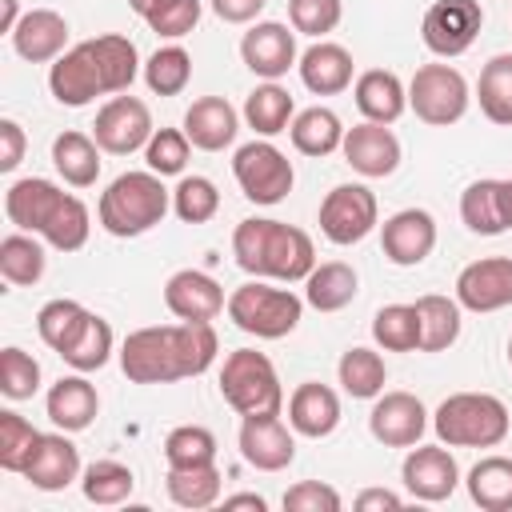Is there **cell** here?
Returning a JSON list of instances; mask_svg holds the SVG:
<instances>
[{
	"mask_svg": "<svg viewBox=\"0 0 512 512\" xmlns=\"http://www.w3.org/2000/svg\"><path fill=\"white\" fill-rule=\"evenodd\" d=\"M64 196H68V192L56 188L52 180H44V176H24V180L8 184V192H4V216H8L20 232H44V224L52 220V212L60 208Z\"/></svg>",
	"mask_w": 512,
	"mask_h": 512,
	"instance_id": "d4e9b609",
	"label": "cell"
},
{
	"mask_svg": "<svg viewBox=\"0 0 512 512\" xmlns=\"http://www.w3.org/2000/svg\"><path fill=\"white\" fill-rule=\"evenodd\" d=\"M164 304L176 320H216L228 300H224V288L220 280H212L208 272L200 268H180L168 276L164 284Z\"/></svg>",
	"mask_w": 512,
	"mask_h": 512,
	"instance_id": "ffe728a7",
	"label": "cell"
},
{
	"mask_svg": "<svg viewBox=\"0 0 512 512\" xmlns=\"http://www.w3.org/2000/svg\"><path fill=\"white\" fill-rule=\"evenodd\" d=\"M460 220L476 236H500L512 228V180H472L460 192Z\"/></svg>",
	"mask_w": 512,
	"mask_h": 512,
	"instance_id": "44dd1931",
	"label": "cell"
},
{
	"mask_svg": "<svg viewBox=\"0 0 512 512\" xmlns=\"http://www.w3.org/2000/svg\"><path fill=\"white\" fill-rule=\"evenodd\" d=\"M240 60L260 80H280L288 68H296V28L280 20H260L240 36Z\"/></svg>",
	"mask_w": 512,
	"mask_h": 512,
	"instance_id": "e0dca14e",
	"label": "cell"
},
{
	"mask_svg": "<svg viewBox=\"0 0 512 512\" xmlns=\"http://www.w3.org/2000/svg\"><path fill=\"white\" fill-rule=\"evenodd\" d=\"M404 500L396 496V492H388V488H364L360 496H356V508L360 512H372V508H400Z\"/></svg>",
	"mask_w": 512,
	"mask_h": 512,
	"instance_id": "6f0895ef",
	"label": "cell"
},
{
	"mask_svg": "<svg viewBox=\"0 0 512 512\" xmlns=\"http://www.w3.org/2000/svg\"><path fill=\"white\" fill-rule=\"evenodd\" d=\"M232 256L248 276L284 280V284L308 280V272L316 268L312 236L304 228H292V224L268 220V216H248L236 224Z\"/></svg>",
	"mask_w": 512,
	"mask_h": 512,
	"instance_id": "3957f363",
	"label": "cell"
},
{
	"mask_svg": "<svg viewBox=\"0 0 512 512\" xmlns=\"http://www.w3.org/2000/svg\"><path fill=\"white\" fill-rule=\"evenodd\" d=\"M416 316H420V352H444L460 340V300L456 296H440L428 292L416 300Z\"/></svg>",
	"mask_w": 512,
	"mask_h": 512,
	"instance_id": "836d02e7",
	"label": "cell"
},
{
	"mask_svg": "<svg viewBox=\"0 0 512 512\" xmlns=\"http://www.w3.org/2000/svg\"><path fill=\"white\" fill-rule=\"evenodd\" d=\"M288 136H292V148L300 156H332L340 144H344V124L332 108H304L292 116L288 124Z\"/></svg>",
	"mask_w": 512,
	"mask_h": 512,
	"instance_id": "d6a6232c",
	"label": "cell"
},
{
	"mask_svg": "<svg viewBox=\"0 0 512 512\" xmlns=\"http://www.w3.org/2000/svg\"><path fill=\"white\" fill-rule=\"evenodd\" d=\"M224 508H256V512H264L268 500L260 492H236V496H224Z\"/></svg>",
	"mask_w": 512,
	"mask_h": 512,
	"instance_id": "680465c9",
	"label": "cell"
},
{
	"mask_svg": "<svg viewBox=\"0 0 512 512\" xmlns=\"http://www.w3.org/2000/svg\"><path fill=\"white\" fill-rule=\"evenodd\" d=\"M100 152L104 148L96 144V136H84L76 128L60 132L52 140V164L64 176V184H72V188H92L96 184V176H100Z\"/></svg>",
	"mask_w": 512,
	"mask_h": 512,
	"instance_id": "4dcf8cb0",
	"label": "cell"
},
{
	"mask_svg": "<svg viewBox=\"0 0 512 512\" xmlns=\"http://www.w3.org/2000/svg\"><path fill=\"white\" fill-rule=\"evenodd\" d=\"M192 80V56L180 44H164L144 60V84L156 96H180Z\"/></svg>",
	"mask_w": 512,
	"mask_h": 512,
	"instance_id": "ee69618b",
	"label": "cell"
},
{
	"mask_svg": "<svg viewBox=\"0 0 512 512\" xmlns=\"http://www.w3.org/2000/svg\"><path fill=\"white\" fill-rule=\"evenodd\" d=\"M88 308L80 304V300H68V296H56V300H48L40 312H36V332H40V340L60 356L76 336H80V328L88 324Z\"/></svg>",
	"mask_w": 512,
	"mask_h": 512,
	"instance_id": "f35d334b",
	"label": "cell"
},
{
	"mask_svg": "<svg viewBox=\"0 0 512 512\" xmlns=\"http://www.w3.org/2000/svg\"><path fill=\"white\" fill-rule=\"evenodd\" d=\"M484 28L480 0H436L420 20V40L432 56H464Z\"/></svg>",
	"mask_w": 512,
	"mask_h": 512,
	"instance_id": "30bf717a",
	"label": "cell"
},
{
	"mask_svg": "<svg viewBox=\"0 0 512 512\" xmlns=\"http://www.w3.org/2000/svg\"><path fill=\"white\" fill-rule=\"evenodd\" d=\"M376 220L380 204L368 184H336L320 204V232L340 248L360 244L376 228Z\"/></svg>",
	"mask_w": 512,
	"mask_h": 512,
	"instance_id": "8fae6325",
	"label": "cell"
},
{
	"mask_svg": "<svg viewBox=\"0 0 512 512\" xmlns=\"http://www.w3.org/2000/svg\"><path fill=\"white\" fill-rule=\"evenodd\" d=\"M508 364H512V340H508Z\"/></svg>",
	"mask_w": 512,
	"mask_h": 512,
	"instance_id": "6125c7cd",
	"label": "cell"
},
{
	"mask_svg": "<svg viewBox=\"0 0 512 512\" xmlns=\"http://www.w3.org/2000/svg\"><path fill=\"white\" fill-rule=\"evenodd\" d=\"M368 432L384 448H412L428 432V408L412 392H380L368 412Z\"/></svg>",
	"mask_w": 512,
	"mask_h": 512,
	"instance_id": "9a60e30c",
	"label": "cell"
},
{
	"mask_svg": "<svg viewBox=\"0 0 512 512\" xmlns=\"http://www.w3.org/2000/svg\"><path fill=\"white\" fill-rule=\"evenodd\" d=\"M220 396L240 416H268V412L284 408V388H280L276 364L256 348H236L224 356Z\"/></svg>",
	"mask_w": 512,
	"mask_h": 512,
	"instance_id": "52a82bcc",
	"label": "cell"
},
{
	"mask_svg": "<svg viewBox=\"0 0 512 512\" xmlns=\"http://www.w3.org/2000/svg\"><path fill=\"white\" fill-rule=\"evenodd\" d=\"M240 132V112L224 96H200L184 112V136L200 152H224Z\"/></svg>",
	"mask_w": 512,
	"mask_h": 512,
	"instance_id": "603a6c76",
	"label": "cell"
},
{
	"mask_svg": "<svg viewBox=\"0 0 512 512\" xmlns=\"http://www.w3.org/2000/svg\"><path fill=\"white\" fill-rule=\"evenodd\" d=\"M88 232H92V216H88V204L80 196H64L60 208L52 212V220L44 224V240L56 248V252H80L88 244Z\"/></svg>",
	"mask_w": 512,
	"mask_h": 512,
	"instance_id": "f6af8a7d",
	"label": "cell"
},
{
	"mask_svg": "<svg viewBox=\"0 0 512 512\" xmlns=\"http://www.w3.org/2000/svg\"><path fill=\"white\" fill-rule=\"evenodd\" d=\"M112 348H116V336H112V324L104 320V316H88V324L80 328V336L60 352V360L68 364V368H76V372H100L104 364H108V356H112Z\"/></svg>",
	"mask_w": 512,
	"mask_h": 512,
	"instance_id": "7bdbcfd3",
	"label": "cell"
},
{
	"mask_svg": "<svg viewBox=\"0 0 512 512\" xmlns=\"http://www.w3.org/2000/svg\"><path fill=\"white\" fill-rule=\"evenodd\" d=\"M144 24L156 32V36H168V40H180L188 36L196 24H200V0H160Z\"/></svg>",
	"mask_w": 512,
	"mask_h": 512,
	"instance_id": "f5cc1de1",
	"label": "cell"
},
{
	"mask_svg": "<svg viewBox=\"0 0 512 512\" xmlns=\"http://www.w3.org/2000/svg\"><path fill=\"white\" fill-rule=\"evenodd\" d=\"M152 112L144 100L136 96H112L100 112H96V124H92V136L104 152L112 156H128V152H140L148 140H152Z\"/></svg>",
	"mask_w": 512,
	"mask_h": 512,
	"instance_id": "7c38bea8",
	"label": "cell"
},
{
	"mask_svg": "<svg viewBox=\"0 0 512 512\" xmlns=\"http://www.w3.org/2000/svg\"><path fill=\"white\" fill-rule=\"evenodd\" d=\"M336 376H340V388L352 396V400H376L384 392V380H388V368H384V356L372 352V348H348L336 364Z\"/></svg>",
	"mask_w": 512,
	"mask_h": 512,
	"instance_id": "74e56055",
	"label": "cell"
},
{
	"mask_svg": "<svg viewBox=\"0 0 512 512\" xmlns=\"http://www.w3.org/2000/svg\"><path fill=\"white\" fill-rule=\"evenodd\" d=\"M172 212L184 224H208L220 212V192L208 176H180V184L172 188Z\"/></svg>",
	"mask_w": 512,
	"mask_h": 512,
	"instance_id": "7dc6e473",
	"label": "cell"
},
{
	"mask_svg": "<svg viewBox=\"0 0 512 512\" xmlns=\"http://www.w3.org/2000/svg\"><path fill=\"white\" fill-rule=\"evenodd\" d=\"M288 424L296 436H308V440L332 436L340 424V396L316 380L296 384V392L288 396Z\"/></svg>",
	"mask_w": 512,
	"mask_h": 512,
	"instance_id": "484cf974",
	"label": "cell"
},
{
	"mask_svg": "<svg viewBox=\"0 0 512 512\" xmlns=\"http://www.w3.org/2000/svg\"><path fill=\"white\" fill-rule=\"evenodd\" d=\"M340 152L352 164V172H360L368 180L392 176L400 168V140H396V132L388 124H376V120H364V124L344 128Z\"/></svg>",
	"mask_w": 512,
	"mask_h": 512,
	"instance_id": "d6986e66",
	"label": "cell"
},
{
	"mask_svg": "<svg viewBox=\"0 0 512 512\" xmlns=\"http://www.w3.org/2000/svg\"><path fill=\"white\" fill-rule=\"evenodd\" d=\"M356 292H360V276L344 260L316 264L304 280V304H312L316 312H340L356 300Z\"/></svg>",
	"mask_w": 512,
	"mask_h": 512,
	"instance_id": "f546056e",
	"label": "cell"
},
{
	"mask_svg": "<svg viewBox=\"0 0 512 512\" xmlns=\"http://www.w3.org/2000/svg\"><path fill=\"white\" fill-rule=\"evenodd\" d=\"M468 100H472L468 80L452 64H424L408 80V108L416 112V120H424L432 128H448V124L464 120Z\"/></svg>",
	"mask_w": 512,
	"mask_h": 512,
	"instance_id": "ba28073f",
	"label": "cell"
},
{
	"mask_svg": "<svg viewBox=\"0 0 512 512\" xmlns=\"http://www.w3.org/2000/svg\"><path fill=\"white\" fill-rule=\"evenodd\" d=\"M344 500L324 480H300L284 492V512H340Z\"/></svg>",
	"mask_w": 512,
	"mask_h": 512,
	"instance_id": "db71d44e",
	"label": "cell"
},
{
	"mask_svg": "<svg viewBox=\"0 0 512 512\" xmlns=\"http://www.w3.org/2000/svg\"><path fill=\"white\" fill-rule=\"evenodd\" d=\"M44 412H48V420H52L56 428H64V432H84V428L96 420V412H100V396H96V388L84 380V372L60 376V380L48 388V396H44Z\"/></svg>",
	"mask_w": 512,
	"mask_h": 512,
	"instance_id": "f1b7e54d",
	"label": "cell"
},
{
	"mask_svg": "<svg viewBox=\"0 0 512 512\" xmlns=\"http://www.w3.org/2000/svg\"><path fill=\"white\" fill-rule=\"evenodd\" d=\"M188 152H192V140L184 136V128H156L152 140L144 144V164L156 176H180L188 164Z\"/></svg>",
	"mask_w": 512,
	"mask_h": 512,
	"instance_id": "681fc988",
	"label": "cell"
},
{
	"mask_svg": "<svg viewBox=\"0 0 512 512\" xmlns=\"http://www.w3.org/2000/svg\"><path fill=\"white\" fill-rule=\"evenodd\" d=\"M44 244L28 232H8L0 240V276L12 284V288H32L40 276H44Z\"/></svg>",
	"mask_w": 512,
	"mask_h": 512,
	"instance_id": "d590c367",
	"label": "cell"
},
{
	"mask_svg": "<svg viewBox=\"0 0 512 512\" xmlns=\"http://www.w3.org/2000/svg\"><path fill=\"white\" fill-rule=\"evenodd\" d=\"M136 488V476L128 464L120 460H92L84 472H80V492L88 504H124Z\"/></svg>",
	"mask_w": 512,
	"mask_h": 512,
	"instance_id": "ab89813d",
	"label": "cell"
},
{
	"mask_svg": "<svg viewBox=\"0 0 512 512\" xmlns=\"http://www.w3.org/2000/svg\"><path fill=\"white\" fill-rule=\"evenodd\" d=\"M296 68H300L304 88L316 92V96H336V92L352 88V52L344 44L316 40L312 48L300 52Z\"/></svg>",
	"mask_w": 512,
	"mask_h": 512,
	"instance_id": "4316f807",
	"label": "cell"
},
{
	"mask_svg": "<svg viewBox=\"0 0 512 512\" xmlns=\"http://www.w3.org/2000/svg\"><path fill=\"white\" fill-rule=\"evenodd\" d=\"M164 488H168L172 504H180V508H212L220 500V468L216 464L168 468Z\"/></svg>",
	"mask_w": 512,
	"mask_h": 512,
	"instance_id": "60d3db41",
	"label": "cell"
},
{
	"mask_svg": "<svg viewBox=\"0 0 512 512\" xmlns=\"http://www.w3.org/2000/svg\"><path fill=\"white\" fill-rule=\"evenodd\" d=\"M164 460H168V468L216 464V436L204 424H180L164 436Z\"/></svg>",
	"mask_w": 512,
	"mask_h": 512,
	"instance_id": "bcb514c9",
	"label": "cell"
},
{
	"mask_svg": "<svg viewBox=\"0 0 512 512\" xmlns=\"http://www.w3.org/2000/svg\"><path fill=\"white\" fill-rule=\"evenodd\" d=\"M156 4H160V0H128V8H132V12L140 16V20H144V16H148V12L156 8Z\"/></svg>",
	"mask_w": 512,
	"mask_h": 512,
	"instance_id": "94428289",
	"label": "cell"
},
{
	"mask_svg": "<svg viewBox=\"0 0 512 512\" xmlns=\"http://www.w3.org/2000/svg\"><path fill=\"white\" fill-rule=\"evenodd\" d=\"M20 16H24V12H20V4H16V0H0V32H8V36H12V28L20 24Z\"/></svg>",
	"mask_w": 512,
	"mask_h": 512,
	"instance_id": "91938a15",
	"label": "cell"
},
{
	"mask_svg": "<svg viewBox=\"0 0 512 512\" xmlns=\"http://www.w3.org/2000/svg\"><path fill=\"white\" fill-rule=\"evenodd\" d=\"M352 100L360 108L364 120H376V124H396L408 108V88L396 72L388 68H368L356 76L352 84Z\"/></svg>",
	"mask_w": 512,
	"mask_h": 512,
	"instance_id": "83f0119b",
	"label": "cell"
},
{
	"mask_svg": "<svg viewBox=\"0 0 512 512\" xmlns=\"http://www.w3.org/2000/svg\"><path fill=\"white\" fill-rule=\"evenodd\" d=\"M232 176L240 184V192L252 200V204H280L288 192H292V160L272 144V140H248L236 148L232 156Z\"/></svg>",
	"mask_w": 512,
	"mask_h": 512,
	"instance_id": "9c48e42d",
	"label": "cell"
},
{
	"mask_svg": "<svg viewBox=\"0 0 512 512\" xmlns=\"http://www.w3.org/2000/svg\"><path fill=\"white\" fill-rule=\"evenodd\" d=\"M136 72H140L136 44L128 36H120V32H104V36L80 40L64 56H56L52 68H48V88H52L56 104L84 108L96 96L128 92Z\"/></svg>",
	"mask_w": 512,
	"mask_h": 512,
	"instance_id": "7a4b0ae2",
	"label": "cell"
},
{
	"mask_svg": "<svg viewBox=\"0 0 512 512\" xmlns=\"http://www.w3.org/2000/svg\"><path fill=\"white\" fill-rule=\"evenodd\" d=\"M508 408L492 392H452L432 412V428L448 448H496L508 436Z\"/></svg>",
	"mask_w": 512,
	"mask_h": 512,
	"instance_id": "5b68a950",
	"label": "cell"
},
{
	"mask_svg": "<svg viewBox=\"0 0 512 512\" xmlns=\"http://www.w3.org/2000/svg\"><path fill=\"white\" fill-rule=\"evenodd\" d=\"M468 496L484 512H512V460L508 456H484L468 468Z\"/></svg>",
	"mask_w": 512,
	"mask_h": 512,
	"instance_id": "e575fe53",
	"label": "cell"
},
{
	"mask_svg": "<svg viewBox=\"0 0 512 512\" xmlns=\"http://www.w3.org/2000/svg\"><path fill=\"white\" fill-rule=\"evenodd\" d=\"M24 480L40 492H64L72 480H80V452L76 444L68 440V432H44L28 468H24Z\"/></svg>",
	"mask_w": 512,
	"mask_h": 512,
	"instance_id": "7402d4cb",
	"label": "cell"
},
{
	"mask_svg": "<svg viewBox=\"0 0 512 512\" xmlns=\"http://www.w3.org/2000/svg\"><path fill=\"white\" fill-rule=\"evenodd\" d=\"M236 448H240L244 464H252L256 472H284L296 460V436H292V424L280 420V412L244 416Z\"/></svg>",
	"mask_w": 512,
	"mask_h": 512,
	"instance_id": "4fadbf2b",
	"label": "cell"
},
{
	"mask_svg": "<svg viewBox=\"0 0 512 512\" xmlns=\"http://www.w3.org/2000/svg\"><path fill=\"white\" fill-rule=\"evenodd\" d=\"M380 248L396 268H416L436 248V220L424 208H400L380 224Z\"/></svg>",
	"mask_w": 512,
	"mask_h": 512,
	"instance_id": "ac0fdd59",
	"label": "cell"
},
{
	"mask_svg": "<svg viewBox=\"0 0 512 512\" xmlns=\"http://www.w3.org/2000/svg\"><path fill=\"white\" fill-rule=\"evenodd\" d=\"M344 16L340 0H288V20L300 36H328Z\"/></svg>",
	"mask_w": 512,
	"mask_h": 512,
	"instance_id": "816d5d0a",
	"label": "cell"
},
{
	"mask_svg": "<svg viewBox=\"0 0 512 512\" xmlns=\"http://www.w3.org/2000/svg\"><path fill=\"white\" fill-rule=\"evenodd\" d=\"M24 148H28L24 128L4 116V120H0V172H16L20 160H24Z\"/></svg>",
	"mask_w": 512,
	"mask_h": 512,
	"instance_id": "11a10c76",
	"label": "cell"
},
{
	"mask_svg": "<svg viewBox=\"0 0 512 512\" xmlns=\"http://www.w3.org/2000/svg\"><path fill=\"white\" fill-rule=\"evenodd\" d=\"M44 432H36L20 412H0V468L4 472H20L28 468L36 444H40Z\"/></svg>",
	"mask_w": 512,
	"mask_h": 512,
	"instance_id": "c3c4849f",
	"label": "cell"
},
{
	"mask_svg": "<svg viewBox=\"0 0 512 512\" xmlns=\"http://www.w3.org/2000/svg\"><path fill=\"white\" fill-rule=\"evenodd\" d=\"M400 480L408 488L412 500H424V504H440L456 492L460 484V464L448 448L440 444H412V452L404 456L400 464Z\"/></svg>",
	"mask_w": 512,
	"mask_h": 512,
	"instance_id": "5bb4252c",
	"label": "cell"
},
{
	"mask_svg": "<svg viewBox=\"0 0 512 512\" xmlns=\"http://www.w3.org/2000/svg\"><path fill=\"white\" fill-rule=\"evenodd\" d=\"M476 100H480V112L492 124H504V128L512 124V52H496L480 68Z\"/></svg>",
	"mask_w": 512,
	"mask_h": 512,
	"instance_id": "8d00e7d4",
	"label": "cell"
},
{
	"mask_svg": "<svg viewBox=\"0 0 512 512\" xmlns=\"http://www.w3.org/2000/svg\"><path fill=\"white\" fill-rule=\"evenodd\" d=\"M36 388H40V360L28 356L24 348L8 344L0 352V392L8 400H32Z\"/></svg>",
	"mask_w": 512,
	"mask_h": 512,
	"instance_id": "f907efd6",
	"label": "cell"
},
{
	"mask_svg": "<svg viewBox=\"0 0 512 512\" xmlns=\"http://www.w3.org/2000/svg\"><path fill=\"white\" fill-rule=\"evenodd\" d=\"M268 0H212V12L224 20V24H252L260 12H264Z\"/></svg>",
	"mask_w": 512,
	"mask_h": 512,
	"instance_id": "9f6ffc18",
	"label": "cell"
},
{
	"mask_svg": "<svg viewBox=\"0 0 512 512\" xmlns=\"http://www.w3.org/2000/svg\"><path fill=\"white\" fill-rule=\"evenodd\" d=\"M220 352L212 320H180L136 328L120 344V368L132 384H172L212 368Z\"/></svg>",
	"mask_w": 512,
	"mask_h": 512,
	"instance_id": "6da1fadb",
	"label": "cell"
},
{
	"mask_svg": "<svg viewBox=\"0 0 512 512\" xmlns=\"http://www.w3.org/2000/svg\"><path fill=\"white\" fill-rule=\"evenodd\" d=\"M228 320L256 336V340H280L288 332H296L300 316H304V300L292 288H272L264 280H248L228 296Z\"/></svg>",
	"mask_w": 512,
	"mask_h": 512,
	"instance_id": "8992f818",
	"label": "cell"
},
{
	"mask_svg": "<svg viewBox=\"0 0 512 512\" xmlns=\"http://www.w3.org/2000/svg\"><path fill=\"white\" fill-rule=\"evenodd\" d=\"M372 340L384 352H420V316H416V304H384L372 316Z\"/></svg>",
	"mask_w": 512,
	"mask_h": 512,
	"instance_id": "b9f144b4",
	"label": "cell"
},
{
	"mask_svg": "<svg viewBox=\"0 0 512 512\" xmlns=\"http://www.w3.org/2000/svg\"><path fill=\"white\" fill-rule=\"evenodd\" d=\"M168 208H172V192L164 188V176H156L152 168H144V172H124V176H116V180L100 192L96 216H100V228H104L108 236L132 240V236L152 232V228L164 220Z\"/></svg>",
	"mask_w": 512,
	"mask_h": 512,
	"instance_id": "277c9868",
	"label": "cell"
},
{
	"mask_svg": "<svg viewBox=\"0 0 512 512\" xmlns=\"http://www.w3.org/2000/svg\"><path fill=\"white\" fill-rule=\"evenodd\" d=\"M456 300L468 312H500L512 304V256H484L460 268Z\"/></svg>",
	"mask_w": 512,
	"mask_h": 512,
	"instance_id": "2e32d148",
	"label": "cell"
},
{
	"mask_svg": "<svg viewBox=\"0 0 512 512\" xmlns=\"http://www.w3.org/2000/svg\"><path fill=\"white\" fill-rule=\"evenodd\" d=\"M292 116H296L292 92H288V88H280L276 80L256 84V88L248 92V100H244V120H248V128H252L256 136H264V140H268V136L288 132Z\"/></svg>",
	"mask_w": 512,
	"mask_h": 512,
	"instance_id": "1f68e13d",
	"label": "cell"
},
{
	"mask_svg": "<svg viewBox=\"0 0 512 512\" xmlns=\"http://www.w3.org/2000/svg\"><path fill=\"white\" fill-rule=\"evenodd\" d=\"M64 44H68V20L56 8H32L12 28V48L28 64H52L56 56H64Z\"/></svg>",
	"mask_w": 512,
	"mask_h": 512,
	"instance_id": "cb8c5ba5",
	"label": "cell"
}]
</instances>
